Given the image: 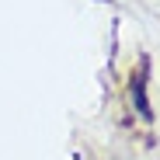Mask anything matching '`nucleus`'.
I'll return each instance as SVG.
<instances>
[{
	"mask_svg": "<svg viewBox=\"0 0 160 160\" xmlns=\"http://www.w3.org/2000/svg\"><path fill=\"white\" fill-rule=\"evenodd\" d=\"M143 80H146V73L132 77V104L139 108V115H143V118H150V104H146V91H143Z\"/></svg>",
	"mask_w": 160,
	"mask_h": 160,
	"instance_id": "f257e3e1",
	"label": "nucleus"
}]
</instances>
